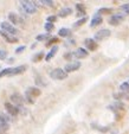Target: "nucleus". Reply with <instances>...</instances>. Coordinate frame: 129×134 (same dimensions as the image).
I'll list each match as a JSON object with an SVG mask.
<instances>
[{
    "label": "nucleus",
    "mask_w": 129,
    "mask_h": 134,
    "mask_svg": "<svg viewBox=\"0 0 129 134\" xmlns=\"http://www.w3.org/2000/svg\"><path fill=\"white\" fill-rule=\"evenodd\" d=\"M10 99H11V103L13 104V106H15V107H23V104H24V97L21 96L20 94H18V93H14V94H12L10 96Z\"/></svg>",
    "instance_id": "423d86ee"
},
{
    "label": "nucleus",
    "mask_w": 129,
    "mask_h": 134,
    "mask_svg": "<svg viewBox=\"0 0 129 134\" xmlns=\"http://www.w3.org/2000/svg\"><path fill=\"white\" fill-rule=\"evenodd\" d=\"M102 23H103V18H102L99 14H97V13H95V15H94V17H92V19H91L90 27H96V26L101 25Z\"/></svg>",
    "instance_id": "2eb2a0df"
},
{
    "label": "nucleus",
    "mask_w": 129,
    "mask_h": 134,
    "mask_svg": "<svg viewBox=\"0 0 129 134\" xmlns=\"http://www.w3.org/2000/svg\"><path fill=\"white\" fill-rule=\"evenodd\" d=\"M58 37H51L50 39L48 41V43L45 44L46 46H51V45H53V44H56V43H58Z\"/></svg>",
    "instance_id": "393cba45"
},
{
    "label": "nucleus",
    "mask_w": 129,
    "mask_h": 134,
    "mask_svg": "<svg viewBox=\"0 0 129 134\" xmlns=\"http://www.w3.org/2000/svg\"><path fill=\"white\" fill-rule=\"evenodd\" d=\"M129 90V83L128 82H124L120 86V93H127Z\"/></svg>",
    "instance_id": "b1692460"
},
{
    "label": "nucleus",
    "mask_w": 129,
    "mask_h": 134,
    "mask_svg": "<svg viewBox=\"0 0 129 134\" xmlns=\"http://www.w3.org/2000/svg\"><path fill=\"white\" fill-rule=\"evenodd\" d=\"M8 20H10V24H12V25H24V19L17 13H8Z\"/></svg>",
    "instance_id": "39448f33"
},
{
    "label": "nucleus",
    "mask_w": 129,
    "mask_h": 134,
    "mask_svg": "<svg viewBox=\"0 0 129 134\" xmlns=\"http://www.w3.org/2000/svg\"><path fill=\"white\" fill-rule=\"evenodd\" d=\"M36 45H37V43H33V44H32V46H31V48H32V49H34V48H36Z\"/></svg>",
    "instance_id": "e433bc0d"
},
{
    "label": "nucleus",
    "mask_w": 129,
    "mask_h": 134,
    "mask_svg": "<svg viewBox=\"0 0 129 134\" xmlns=\"http://www.w3.org/2000/svg\"><path fill=\"white\" fill-rule=\"evenodd\" d=\"M65 59H68V61H71V58H72V52H66V53H64V56H63Z\"/></svg>",
    "instance_id": "473e14b6"
},
{
    "label": "nucleus",
    "mask_w": 129,
    "mask_h": 134,
    "mask_svg": "<svg viewBox=\"0 0 129 134\" xmlns=\"http://www.w3.org/2000/svg\"><path fill=\"white\" fill-rule=\"evenodd\" d=\"M40 4H43L44 6H48V7H53L55 6V3L52 0H42Z\"/></svg>",
    "instance_id": "bb28decb"
},
{
    "label": "nucleus",
    "mask_w": 129,
    "mask_h": 134,
    "mask_svg": "<svg viewBox=\"0 0 129 134\" xmlns=\"http://www.w3.org/2000/svg\"><path fill=\"white\" fill-rule=\"evenodd\" d=\"M81 65H82V63L79 61H72V62H70V63H68L65 66H64V69L63 70L65 71L66 74H69V72H73V71H77L79 68H81Z\"/></svg>",
    "instance_id": "20e7f679"
},
{
    "label": "nucleus",
    "mask_w": 129,
    "mask_h": 134,
    "mask_svg": "<svg viewBox=\"0 0 129 134\" xmlns=\"http://www.w3.org/2000/svg\"><path fill=\"white\" fill-rule=\"evenodd\" d=\"M26 49V46L25 45H21V46H19V48H17L15 49V53H21L24 50Z\"/></svg>",
    "instance_id": "2f4dec72"
},
{
    "label": "nucleus",
    "mask_w": 129,
    "mask_h": 134,
    "mask_svg": "<svg viewBox=\"0 0 129 134\" xmlns=\"http://www.w3.org/2000/svg\"><path fill=\"white\" fill-rule=\"evenodd\" d=\"M20 7L24 13L33 14L37 11V4L34 1H30V0H23V1H20Z\"/></svg>",
    "instance_id": "f257e3e1"
},
{
    "label": "nucleus",
    "mask_w": 129,
    "mask_h": 134,
    "mask_svg": "<svg viewBox=\"0 0 129 134\" xmlns=\"http://www.w3.org/2000/svg\"><path fill=\"white\" fill-rule=\"evenodd\" d=\"M124 20V15H121V14H113L109 19V24L113 26H117Z\"/></svg>",
    "instance_id": "9d476101"
},
{
    "label": "nucleus",
    "mask_w": 129,
    "mask_h": 134,
    "mask_svg": "<svg viewBox=\"0 0 129 134\" xmlns=\"http://www.w3.org/2000/svg\"><path fill=\"white\" fill-rule=\"evenodd\" d=\"M0 27H1L3 31H5V32L10 33V35H12V36H15L18 33V29L15 27V26H13L12 24H10L8 21H3V23H0Z\"/></svg>",
    "instance_id": "7ed1b4c3"
},
{
    "label": "nucleus",
    "mask_w": 129,
    "mask_h": 134,
    "mask_svg": "<svg viewBox=\"0 0 129 134\" xmlns=\"http://www.w3.org/2000/svg\"><path fill=\"white\" fill-rule=\"evenodd\" d=\"M84 45H85V50L86 51H95L97 50V48H98V44H97V42L95 41V39H92V38H86L85 41H84Z\"/></svg>",
    "instance_id": "1a4fd4ad"
},
{
    "label": "nucleus",
    "mask_w": 129,
    "mask_h": 134,
    "mask_svg": "<svg viewBox=\"0 0 129 134\" xmlns=\"http://www.w3.org/2000/svg\"><path fill=\"white\" fill-rule=\"evenodd\" d=\"M123 94V97H126V99H129V90L127 91V93H122Z\"/></svg>",
    "instance_id": "f704fd0d"
},
{
    "label": "nucleus",
    "mask_w": 129,
    "mask_h": 134,
    "mask_svg": "<svg viewBox=\"0 0 129 134\" xmlns=\"http://www.w3.org/2000/svg\"><path fill=\"white\" fill-rule=\"evenodd\" d=\"M76 10H77V15L78 17H86L85 15V7H84V5L83 4H81V3H77L76 4Z\"/></svg>",
    "instance_id": "a211bd4d"
},
{
    "label": "nucleus",
    "mask_w": 129,
    "mask_h": 134,
    "mask_svg": "<svg viewBox=\"0 0 129 134\" xmlns=\"http://www.w3.org/2000/svg\"><path fill=\"white\" fill-rule=\"evenodd\" d=\"M6 58H7V51L0 50V61H5Z\"/></svg>",
    "instance_id": "7c9ffc66"
},
{
    "label": "nucleus",
    "mask_w": 129,
    "mask_h": 134,
    "mask_svg": "<svg viewBox=\"0 0 129 134\" xmlns=\"http://www.w3.org/2000/svg\"><path fill=\"white\" fill-rule=\"evenodd\" d=\"M53 27H55V25L51 23H45V25H44V29H45L46 33H50L51 31L53 30Z\"/></svg>",
    "instance_id": "cd10ccee"
},
{
    "label": "nucleus",
    "mask_w": 129,
    "mask_h": 134,
    "mask_svg": "<svg viewBox=\"0 0 129 134\" xmlns=\"http://www.w3.org/2000/svg\"><path fill=\"white\" fill-rule=\"evenodd\" d=\"M71 13H72V8L65 7V8H62V10L59 11V13H58V15H57V17H59V18H66V17H69Z\"/></svg>",
    "instance_id": "6ab92c4d"
},
{
    "label": "nucleus",
    "mask_w": 129,
    "mask_h": 134,
    "mask_svg": "<svg viewBox=\"0 0 129 134\" xmlns=\"http://www.w3.org/2000/svg\"><path fill=\"white\" fill-rule=\"evenodd\" d=\"M128 83H129V82H128Z\"/></svg>",
    "instance_id": "4c0bfd02"
},
{
    "label": "nucleus",
    "mask_w": 129,
    "mask_h": 134,
    "mask_svg": "<svg viewBox=\"0 0 129 134\" xmlns=\"http://www.w3.org/2000/svg\"><path fill=\"white\" fill-rule=\"evenodd\" d=\"M13 62H14V58H13V57H11V58L7 59V63H10V64H12Z\"/></svg>",
    "instance_id": "c9c22d12"
},
{
    "label": "nucleus",
    "mask_w": 129,
    "mask_h": 134,
    "mask_svg": "<svg viewBox=\"0 0 129 134\" xmlns=\"http://www.w3.org/2000/svg\"><path fill=\"white\" fill-rule=\"evenodd\" d=\"M36 83H37V84H40V86H44V84H45L44 82H42L40 76H38V75L36 76Z\"/></svg>",
    "instance_id": "72a5a7b5"
},
{
    "label": "nucleus",
    "mask_w": 129,
    "mask_h": 134,
    "mask_svg": "<svg viewBox=\"0 0 129 134\" xmlns=\"http://www.w3.org/2000/svg\"><path fill=\"white\" fill-rule=\"evenodd\" d=\"M112 32L108 29H103V30H99L95 33V41H104L107 38L110 37Z\"/></svg>",
    "instance_id": "0eeeda50"
},
{
    "label": "nucleus",
    "mask_w": 129,
    "mask_h": 134,
    "mask_svg": "<svg viewBox=\"0 0 129 134\" xmlns=\"http://www.w3.org/2000/svg\"><path fill=\"white\" fill-rule=\"evenodd\" d=\"M51 38L50 33H43V35H38L37 36V41L38 42H48Z\"/></svg>",
    "instance_id": "412c9836"
},
{
    "label": "nucleus",
    "mask_w": 129,
    "mask_h": 134,
    "mask_svg": "<svg viewBox=\"0 0 129 134\" xmlns=\"http://www.w3.org/2000/svg\"><path fill=\"white\" fill-rule=\"evenodd\" d=\"M120 10H121L124 14H129V3L124 4V5H121L120 6Z\"/></svg>",
    "instance_id": "a878e982"
},
{
    "label": "nucleus",
    "mask_w": 129,
    "mask_h": 134,
    "mask_svg": "<svg viewBox=\"0 0 129 134\" xmlns=\"http://www.w3.org/2000/svg\"><path fill=\"white\" fill-rule=\"evenodd\" d=\"M88 56H89V51H86L84 48H78L75 51H72V57H75V58H77V59L86 58Z\"/></svg>",
    "instance_id": "6e6552de"
},
{
    "label": "nucleus",
    "mask_w": 129,
    "mask_h": 134,
    "mask_svg": "<svg viewBox=\"0 0 129 134\" xmlns=\"http://www.w3.org/2000/svg\"><path fill=\"white\" fill-rule=\"evenodd\" d=\"M43 57H44V52L43 51H40V52H38V53H36L34 56L32 57V62H39V61H42L43 59Z\"/></svg>",
    "instance_id": "5701e85b"
},
{
    "label": "nucleus",
    "mask_w": 129,
    "mask_h": 134,
    "mask_svg": "<svg viewBox=\"0 0 129 134\" xmlns=\"http://www.w3.org/2000/svg\"><path fill=\"white\" fill-rule=\"evenodd\" d=\"M24 101L28 102V103H31V104L34 103V99H33V97H31L30 95H27L26 93H25V96H24Z\"/></svg>",
    "instance_id": "c756f323"
},
{
    "label": "nucleus",
    "mask_w": 129,
    "mask_h": 134,
    "mask_svg": "<svg viewBox=\"0 0 129 134\" xmlns=\"http://www.w3.org/2000/svg\"><path fill=\"white\" fill-rule=\"evenodd\" d=\"M88 21V17H83V18H81L79 20H77L76 23H73V25H72V27L73 29H78L79 26H82V25H84V24Z\"/></svg>",
    "instance_id": "aec40b11"
},
{
    "label": "nucleus",
    "mask_w": 129,
    "mask_h": 134,
    "mask_svg": "<svg viewBox=\"0 0 129 134\" xmlns=\"http://www.w3.org/2000/svg\"><path fill=\"white\" fill-rule=\"evenodd\" d=\"M27 69L26 65H19V66H15V68H11V72L10 76H15V75H20V74L25 72V70Z\"/></svg>",
    "instance_id": "4468645a"
},
{
    "label": "nucleus",
    "mask_w": 129,
    "mask_h": 134,
    "mask_svg": "<svg viewBox=\"0 0 129 134\" xmlns=\"http://www.w3.org/2000/svg\"><path fill=\"white\" fill-rule=\"evenodd\" d=\"M5 108L7 110V113L10 114L11 116H17L18 114H19V108L15 106H13L11 102H6L5 103Z\"/></svg>",
    "instance_id": "9b49d317"
},
{
    "label": "nucleus",
    "mask_w": 129,
    "mask_h": 134,
    "mask_svg": "<svg viewBox=\"0 0 129 134\" xmlns=\"http://www.w3.org/2000/svg\"><path fill=\"white\" fill-rule=\"evenodd\" d=\"M0 36L5 39L6 42H8V43H11V44H13V43H18V38L15 37V36H12V35H10V33H7V32H5V31H0Z\"/></svg>",
    "instance_id": "f8f14e48"
},
{
    "label": "nucleus",
    "mask_w": 129,
    "mask_h": 134,
    "mask_svg": "<svg viewBox=\"0 0 129 134\" xmlns=\"http://www.w3.org/2000/svg\"><path fill=\"white\" fill-rule=\"evenodd\" d=\"M50 77L52 80H58V81H62V80H66L68 79V74L61 68L53 69L50 72Z\"/></svg>",
    "instance_id": "f03ea898"
},
{
    "label": "nucleus",
    "mask_w": 129,
    "mask_h": 134,
    "mask_svg": "<svg viewBox=\"0 0 129 134\" xmlns=\"http://www.w3.org/2000/svg\"><path fill=\"white\" fill-rule=\"evenodd\" d=\"M26 94L27 95H30L31 97H38L40 96V94H42V90L38 88V87H30V88H27V90H26Z\"/></svg>",
    "instance_id": "ddd939ff"
},
{
    "label": "nucleus",
    "mask_w": 129,
    "mask_h": 134,
    "mask_svg": "<svg viewBox=\"0 0 129 134\" xmlns=\"http://www.w3.org/2000/svg\"><path fill=\"white\" fill-rule=\"evenodd\" d=\"M71 35H72V32H71L70 29L62 27V29H59V31H58V36H59V37L68 38V37H71Z\"/></svg>",
    "instance_id": "f3484780"
},
{
    "label": "nucleus",
    "mask_w": 129,
    "mask_h": 134,
    "mask_svg": "<svg viewBox=\"0 0 129 134\" xmlns=\"http://www.w3.org/2000/svg\"><path fill=\"white\" fill-rule=\"evenodd\" d=\"M113 11H114L113 8H109V7H102V8H99V10L97 11L96 13H97V14H101V13H102V14H109V13H112Z\"/></svg>",
    "instance_id": "4be33fe9"
},
{
    "label": "nucleus",
    "mask_w": 129,
    "mask_h": 134,
    "mask_svg": "<svg viewBox=\"0 0 129 134\" xmlns=\"http://www.w3.org/2000/svg\"><path fill=\"white\" fill-rule=\"evenodd\" d=\"M58 50H59V48H58V46H57V45L52 46V48H51V50L49 51V53L45 56V61H46V62H50L51 59H52L53 57L56 56V53L58 52Z\"/></svg>",
    "instance_id": "dca6fc26"
},
{
    "label": "nucleus",
    "mask_w": 129,
    "mask_h": 134,
    "mask_svg": "<svg viewBox=\"0 0 129 134\" xmlns=\"http://www.w3.org/2000/svg\"><path fill=\"white\" fill-rule=\"evenodd\" d=\"M57 19H58V17H57V15H49L48 19H46V23L53 24V23H56V21H57Z\"/></svg>",
    "instance_id": "c85d7f7f"
}]
</instances>
